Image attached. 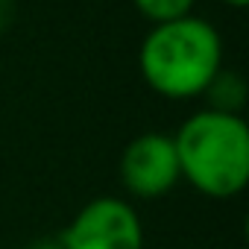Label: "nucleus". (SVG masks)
<instances>
[{"label":"nucleus","mask_w":249,"mask_h":249,"mask_svg":"<svg viewBox=\"0 0 249 249\" xmlns=\"http://www.w3.org/2000/svg\"><path fill=\"white\" fill-rule=\"evenodd\" d=\"M179 159L173 135L144 132L123 147L120 182L138 199H159L179 185Z\"/></svg>","instance_id":"nucleus-4"},{"label":"nucleus","mask_w":249,"mask_h":249,"mask_svg":"<svg viewBox=\"0 0 249 249\" xmlns=\"http://www.w3.org/2000/svg\"><path fill=\"white\" fill-rule=\"evenodd\" d=\"M132 3L150 24H164V21L191 15L196 0H132Z\"/></svg>","instance_id":"nucleus-6"},{"label":"nucleus","mask_w":249,"mask_h":249,"mask_svg":"<svg viewBox=\"0 0 249 249\" xmlns=\"http://www.w3.org/2000/svg\"><path fill=\"white\" fill-rule=\"evenodd\" d=\"M144 82L167 100L202 97L211 79L223 71V41L214 24L182 15L153 24L138 50Z\"/></svg>","instance_id":"nucleus-1"},{"label":"nucleus","mask_w":249,"mask_h":249,"mask_svg":"<svg viewBox=\"0 0 249 249\" xmlns=\"http://www.w3.org/2000/svg\"><path fill=\"white\" fill-rule=\"evenodd\" d=\"M179 176L202 196L231 199L249 182V126L240 114L194 111L173 135Z\"/></svg>","instance_id":"nucleus-2"},{"label":"nucleus","mask_w":249,"mask_h":249,"mask_svg":"<svg viewBox=\"0 0 249 249\" xmlns=\"http://www.w3.org/2000/svg\"><path fill=\"white\" fill-rule=\"evenodd\" d=\"M27 249H65V246L59 243V237H47V240H36V243H30Z\"/></svg>","instance_id":"nucleus-7"},{"label":"nucleus","mask_w":249,"mask_h":249,"mask_svg":"<svg viewBox=\"0 0 249 249\" xmlns=\"http://www.w3.org/2000/svg\"><path fill=\"white\" fill-rule=\"evenodd\" d=\"M65 249H144V223L120 196L85 202L59 234Z\"/></svg>","instance_id":"nucleus-3"},{"label":"nucleus","mask_w":249,"mask_h":249,"mask_svg":"<svg viewBox=\"0 0 249 249\" xmlns=\"http://www.w3.org/2000/svg\"><path fill=\"white\" fill-rule=\"evenodd\" d=\"M223 3H229V6H237V9H240V6H246V3H249V0H223Z\"/></svg>","instance_id":"nucleus-8"},{"label":"nucleus","mask_w":249,"mask_h":249,"mask_svg":"<svg viewBox=\"0 0 249 249\" xmlns=\"http://www.w3.org/2000/svg\"><path fill=\"white\" fill-rule=\"evenodd\" d=\"M202 97L208 100V108H214V111L240 114V108L246 106V82L234 71H220Z\"/></svg>","instance_id":"nucleus-5"}]
</instances>
